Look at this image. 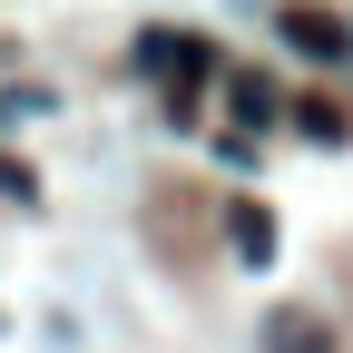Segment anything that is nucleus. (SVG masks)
<instances>
[{
	"mask_svg": "<svg viewBox=\"0 0 353 353\" xmlns=\"http://www.w3.org/2000/svg\"><path fill=\"white\" fill-rule=\"evenodd\" d=\"M0 196H39V176H30L20 157H0Z\"/></svg>",
	"mask_w": 353,
	"mask_h": 353,
	"instance_id": "6",
	"label": "nucleus"
},
{
	"mask_svg": "<svg viewBox=\"0 0 353 353\" xmlns=\"http://www.w3.org/2000/svg\"><path fill=\"white\" fill-rule=\"evenodd\" d=\"M294 128H304V138H343V108L334 99H294Z\"/></svg>",
	"mask_w": 353,
	"mask_h": 353,
	"instance_id": "5",
	"label": "nucleus"
},
{
	"mask_svg": "<svg viewBox=\"0 0 353 353\" xmlns=\"http://www.w3.org/2000/svg\"><path fill=\"white\" fill-rule=\"evenodd\" d=\"M275 30L294 39L304 59H343V50H353V30H343L334 10H314V0H285V20H275Z\"/></svg>",
	"mask_w": 353,
	"mask_h": 353,
	"instance_id": "1",
	"label": "nucleus"
},
{
	"mask_svg": "<svg viewBox=\"0 0 353 353\" xmlns=\"http://www.w3.org/2000/svg\"><path fill=\"white\" fill-rule=\"evenodd\" d=\"M236 245L265 265V255H275V216H265V206H236Z\"/></svg>",
	"mask_w": 353,
	"mask_h": 353,
	"instance_id": "4",
	"label": "nucleus"
},
{
	"mask_svg": "<svg viewBox=\"0 0 353 353\" xmlns=\"http://www.w3.org/2000/svg\"><path fill=\"white\" fill-rule=\"evenodd\" d=\"M265 353H334V334L314 314H275V324H265Z\"/></svg>",
	"mask_w": 353,
	"mask_h": 353,
	"instance_id": "3",
	"label": "nucleus"
},
{
	"mask_svg": "<svg viewBox=\"0 0 353 353\" xmlns=\"http://www.w3.org/2000/svg\"><path fill=\"white\" fill-rule=\"evenodd\" d=\"M226 108H236V128H265V118H275L285 99H275V88H265L255 69H236V79H226Z\"/></svg>",
	"mask_w": 353,
	"mask_h": 353,
	"instance_id": "2",
	"label": "nucleus"
}]
</instances>
